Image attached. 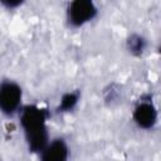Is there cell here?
<instances>
[{
  "label": "cell",
  "mask_w": 161,
  "mask_h": 161,
  "mask_svg": "<svg viewBox=\"0 0 161 161\" xmlns=\"http://www.w3.org/2000/svg\"><path fill=\"white\" fill-rule=\"evenodd\" d=\"M18 116L29 152L39 155L50 140L48 133V111L38 104H23Z\"/></svg>",
  "instance_id": "6da1fadb"
},
{
  "label": "cell",
  "mask_w": 161,
  "mask_h": 161,
  "mask_svg": "<svg viewBox=\"0 0 161 161\" xmlns=\"http://www.w3.org/2000/svg\"><path fill=\"white\" fill-rule=\"evenodd\" d=\"M23 88L14 79H3L0 82V113L6 117L18 114L23 107Z\"/></svg>",
  "instance_id": "7a4b0ae2"
},
{
  "label": "cell",
  "mask_w": 161,
  "mask_h": 161,
  "mask_svg": "<svg viewBox=\"0 0 161 161\" xmlns=\"http://www.w3.org/2000/svg\"><path fill=\"white\" fill-rule=\"evenodd\" d=\"M97 15L96 0H70L67 6V21L72 28H82L94 20Z\"/></svg>",
  "instance_id": "3957f363"
},
{
  "label": "cell",
  "mask_w": 161,
  "mask_h": 161,
  "mask_svg": "<svg viewBox=\"0 0 161 161\" xmlns=\"http://www.w3.org/2000/svg\"><path fill=\"white\" fill-rule=\"evenodd\" d=\"M158 112L151 98H141L132 111V121L140 130L150 131L157 125Z\"/></svg>",
  "instance_id": "277c9868"
},
{
  "label": "cell",
  "mask_w": 161,
  "mask_h": 161,
  "mask_svg": "<svg viewBox=\"0 0 161 161\" xmlns=\"http://www.w3.org/2000/svg\"><path fill=\"white\" fill-rule=\"evenodd\" d=\"M70 148L68 142L63 137H54L48 141L45 147L39 153V158L43 161H65L69 158Z\"/></svg>",
  "instance_id": "5b68a950"
},
{
  "label": "cell",
  "mask_w": 161,
  "mask_h": 161,
  "mask_svg": "<svg viewBox=\"0 0 161 161\" xmlns=\"http://www.w3.org/2000/svg\"><path fill=\"white\" fill-rule=\"evenodd\" d=\"M79 102V92H67L59 99L58 111L59 112H70L73 111Z\"/></svg>",
  "instance_id": "8992f818"
},
{
  "label": "cell",
  "mask_w": 161,
  "mask_h": 161,
  "mask_svg": "<svg viewBox=\"0 0 161 161\" xmlns=\"http://www.w3.org/2000/svg\"><path fill=\"white\" fill-rule=\"evenodd\" d=\"M128 44H130V52H132V53L140 54L145 49V40L138 35L131 36V39L128 40Z\"/></svg>",
  "instance_id": "52a82bcc"
},
{
  "label": "cell",
  "mask_w": 161,
  "mask_h": 161,
  "mask_svg": "<svg viewBox=\"0 0 161 161\" xmlns=\"http://www.w3.org/2000/svg\"><path fill=\"white\" fill-rule=\"evenodd\" d=\"M24 3H25V0H0V4L8 10H15V9L20 8Z\"/></svg>",
  "instance_id": "ba28073f"
}]
</instances>
